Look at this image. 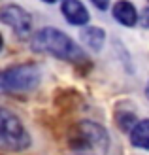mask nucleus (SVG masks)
<instances>
[{"instance_id": "obj_1", "label": "nucleus", "mask_w": 149, "mask_h": 155, "mask_svg": "<svg viewBox=\"0 0 149 155\" xmlns=\"http://www.w3.org/2000/svg\"><path fill=\"white\" fill-rule=\"evenodd\" d=\"M30 49L34 53H45V55L62 59L72 64H87L89 59L85 51L77 45L68 34L55 27H44L36 30L30 38Z\"/></svg>"}, {"instance_id": "obj_10", "label": "nucleus", "mask_w": 149, "mask_h": 155, "mask_svg": "<svg viewBox=\"0 0 149 155\" xmlns=\"http://www.w3.org/2000/svg\"><path fill=\"white\" fill-rule=\"evenodd\" d=\"M117 125L121 127V130L128 133L136 125V114L134 112H119L117 114Z\"/></svg>"}, {"instance_id": "obj_3", "label": "nucleus", "mask_w": 149, "mask_h": 155, "mask_svg": "<svg viewBox=\"0 0 149 155\" xmlns=\"http://www.w3.org/2000/svg\"><path fill=\"white\" fill-rule=\"evenodd\" d=\"M30 134L23 121L11 110L0 106V150L8 153H19L30 148Z\"/></svg>"}, {"instance_id": "obj_9", "label": "nucleus", "mask_w": 149, "mask_h": 155, "mask_svg": "<svg viewBox=\"0 0 149 155\" xmlns=\"http://www.w3.org/2000/svg\"><path fill=\"white\" fill-rule=\"evenodd\" d=\"M147 133H149V121H147V119L136 121V125L130 129V142H132V146L142 148V150H147V148H149Z\"/></svg>"}, {"instance_id": "obj_8", "label": "nucleus", "mask_w": 149, "mask_h": 155, "mask_svg": "<svg viewBox=\"0 0 149 155\" xmlns=\"http://www.w3.org/2000/svg\"><path fill=\"white\" fill-rule=\"evenodd\" d=\"M113 17L123 27H134L138 23V12H136L134 4H130V2H117L113 6Z\"/></svg>"}, {"instance_id": "obj_6", "label": "nucleus", "mask_w": 149, "mask_h": 155, "mask_svg": "<svg viewBox=\"0 0 149 155\" xmlns=\"http://www.w3.org/2000/svg\"><path fill=\"white\" fill-rule=\"evenodd\" d=\"M60 12L70 25L81 27V25H87L91 19L89 10L81 2H77V0H64V2H60Z\"/></svg>"}, {"instance_id": "obj_12", "label": "nucleus", "mask_w": 149, "mask_h": 155, "mask_svg": "<svg viewBox=\"0 0 149 155\" xmlns=\"http://www.w3.org/2000/svg\"><path fill=\"white\" fill-rule=\"evenodd\" d=\"M2 48H4V36L0 34V51H2Z\"/></svg>"}, {"instance_id": "obj_7", "label": "nucleus", "mask_w": 149, "mask_h": 155, "mask_svg": "<svg viewBox=\"0 0 149 155\" xmlns=\"http://www.w3.org/2000/svg\"><path fill=\"white\" fill-rule=\"evenodd\" d=\"M79 36H81L83 44L87 45L91 51H95V53H98L102 49V45H104V42H106V32L100 27H92V25L85 27Z\"/></svg>"}, {"instance_id": "obj_4", "label": "nucleus", "mask_w": 149, "mask_h": 155, "mask_svg": "<svg viewBox=\"0 0 149 155\" xmlns=\"http://www.w3.org/2000/svg\"><path fill=\"white\" fill-rule=\"evenodd\" d=\"M42 74L36 64H15L0 70V93H30L40 85Z\"/></svg>"}, {"instance_id": "obj_11", "label": "nucleus", "mask_w": 149, "mask_h": 155, "mask_svg": "<svg viewBox=\"0 0 149 155\" xmlns=\"http://www.w3.org/2000/svg\"><path fill=\"white\" fill-rule=\"evenodd\" d=\"M92 4H95V6L98 8V10H106V8H108V2H98V0H95Z\"/></svg>"}, {"instance_id": "obj_5", "label": "nucleus", "mask_w": 149, "mask_h": 155, "mask_svg": "<svg viewBox=\"0 0 149 155\" xmlns=\"http://www.w3.org/2000/svg\"><path fill=\"white\" fill-rule=\"evenodd\" d=\"M0 23L13 28V32H17L19 36H27L32 27V17L19 4H6L0 8Z\"/></svg>"}, {"instance_id": "obj_2", "label": "nucleus", "mask_w": 149, "mask_h": 155, "mask_svg": "<svg viewBox=\"0 0 149 155\" xmlns=\"http://www.w3.org/2000/svg\"><path fill=\"white\" fill-rule=\"evenodd\" d=\"M68 146L77 155H106L109 150V134L100 123L81 119L70 129Z\"/></svg>"}]
</instances>
